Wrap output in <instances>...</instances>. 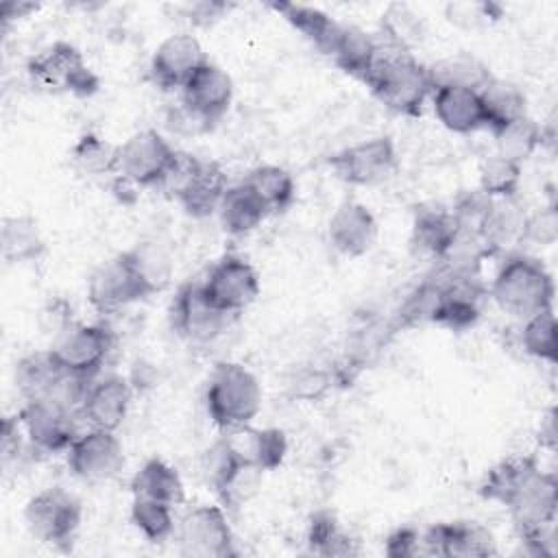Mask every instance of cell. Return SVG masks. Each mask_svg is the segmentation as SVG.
I'll return each mask as SVG.
<instances>
[{
    "mask_svg": "<svg viewBox=\"0 0 558 558\" xmlns=\"http://www.w3.org/2000/svg\"><path fill=\"white\" fill-rule=\"evenodd\" d=\"M39 320H41V329H44L46 333H52V336L57 338V336H61L70 325H74V323H72V307H70L65 301L57 299V301H52L48 307L41 310Z\"/></svg>",
    "mask_w": 558,
    "mask_h": 558,
    "instance_id": "obj_46",
    "label": "cell"
},
{
    "mask_svg": "<svg viewBox=\"0 0 558 558\" xmlns=\"http://www.w3.org/2000/svg\"><path fill=\"white\" fill-rule=\"evenodd\" d=\"M205 61H207V54L194 35L172 33L155 48L150 57L148 74L159 89L181 92L183 85L192 78V74Z\"/></svg>",
    "mask_w": 558,
    "mask_h": 558,
    "instance_id": "obj_16",
    "label": "cell"
},
{
    "mask_svg": "<svg viewBox=\"0 0 558 558\" xmlns=\"http://www.w3.org/2000/svg\"><path fill=\"white\" fill-rule=\"evenodd\" d=\"M227 174L216 161H201L187 177V181L172 196L192 218H207L218 211V205L227 192Z\"/></svg>",
    "mask_w": 558,
    "mask_h": 558,
    "instance_id": "obj_23",
    "label": "cell"
},
{
    "mask_svg": "<svg viewBox=\"0 0 558 558\" xmlns=\"http://www.w3.org/2000/svg\"><path fill=\"white\" fill-rule=\"evenodd\" d=\"M177 541L183 556H235L233 532L222 506H196L187 510L177 525Z\"/></svg>",
    "mask_w": 558,
    "mask_h": 558,
    "instance_id": "obj_10",
    "label": "cell"
},
{
    "mask_svg": "<svg viewBox=\"0 0 558 558\" xmlns=\"http://www.w3.org/2000/svg\"><path fill=\"white\" fill-rule=\"evenodd\" d=\"M133 384L122 375H105L94 379L81 403V418L96 429L116 432L131 408Z\"/></svg>",
    "mask_w": 558,
    "mask_h": 558,
    "instance_id": "obj_21",
    "label": "cell"
},
{
    "mask_svg": "<svg viewBox=\"0 0 558 558\" xmlns=\"http://www.w3.org/2000/svg\"><path fill=\"white\" fill-rule=\"evenodd\" d=\"M386 556L390 558H410L416 554H423V541L421 532L414 527H399L395 530L384 545Z\"/></svg>",
    "mask_w": 558,
    "mask_h": 558,
    "instance_id": "obj_44",
    "label": "cell"
},
{
    "mask_svg": "<svg viewBox=\"0 0 558 558\" xmlns=\"http://www.w3.org/2000/svg\"><path fill=\"white\" fill-rule=\"evenodd\" d=\"M177 153L179 150L155 129L137 131L126 142L118 144L116 174L140 187H159L170 172Z\"/></svg>",
    "mask_w": 558,
    "mask_h": 558,
    "instance_id": "obj_7",
    "label": "cell"
},
{
    "mask_svg": "<svg viewBox=\"0 0 558 558\" xmlns=\"http://www.w3.org/2000/svg\"><path fill=\"white\" fill-rule=\"evenodd\" d=\"M233 81L214 61H205L181 89V105L214 126L231 107Z\"/></svg>",
    "mask_w": 558,
    "mask_h": 558,
    "instance_id": "obj_17",
    "label": "cell"
},
{
    "mask_svg": "<svg viewBox=\"0 0 558 558\" xmlns=\"http://www.w3.org/2000/svg\"><path fill=\"white\" fill-rule=\"evenodd\" d=\"M377 235V218L364 203L353 198L342 201L327 225L329 244L347 257H360L368 253L375 246Z\"/></svg>",
    "mask_w": 558,
    "mask_h": 558,
    "instance_id": "obj_20",
    "label": "cell"
},
{
    "mask_svg": "<svg viewBox=\"0 0 558 558\" xmlns=\"http://www.w3.org/2000/svg\"><path fill=\"white\" fill-rule=\"evenodd\" d=\"M133 497L155 499L168 506H181L185 501V486L177 469L159 458H150L131 480Z\"/></svg>",
    "mask_w": 558,
    "mask_h": 558,
    "instance_id": "obj_27",
    "label": "cell"
},
{
    "mask_svg": "<svg viewBox=\"0 0 558 558\" xmlns=\"http://www.w3.org/2000/svg\"><path fill=\"white\" fill-rule=\"evenodd\" d=\"M15 416L24 429L26 440L44 453L68 451V447L81 434L76 425L81 412L70 410L52 399L26 401Z\"/></svg>",
    "mask_w": 558,
    "mask_h": 558,
    "instance_id": "obj_11",
    "label": "cell"
},
{
    "mask_svg": "<svg viewBox=\"0 0 558 558\" xmlns=\"http://www.w3.org/2000/svg\"><path fill=\"white\" fill-rule=\"evenodd\" d=\"M242 181L257 194V198L266 205L270 214L286 211L294 203V196H296L294 179L281 166H270V163L257 166Z\"/></svg>",
    "mask_w": 558,
    "mask_h": 558,
    "instance_id": "obj_34",
    "label": "cell"
},
{
    "mask_svg": "<svg viewBox=\"0 0 558 558\" xmlns=\"http://www.w3.org/2000/svg\"><path fill=\"white\" fill-rule=\"evenodd\" d=\"M65 371L59 366L54 355L48 351H35L24 355L15 364V386L24 401L46 399Z\"/></svg>",
    "mask_w": 558,
    "mask_h": 558,
    "instance_id": "obj_31",
    "label": "cell"
},
{
    "mask_svg": "<svg viewBox=\"0 0 558 558\" xmlns=\"http://www.w3.org/2000/svg\"><path fill=\"white\" fill-rule=\"evenodd\" d=\"M227 9H229V4H225V2H196L190 7L187 17L198 26H207V24L216 22Z\"/></svg>",
    "mask_w": 558,
    "mask_h": 558,
    "instance_id": "obj_48",
    "label": "cell"
},
{
    "mask_svg": "<svg viewBox=\"0 0 558 558\" xmlns=\"http://www.w3.org/2000/svg\"><path fill=\"white\" fill-rule=\"evenodd\" d=\"M203 294L220 312L233 316L244 312L259 294V275L240 255H222L201 281Z\"/></svg>",
    "mask_w": 558,
    "mask_h": 558,
    "instance_id": "obj_9",
    "label": "cell"
},
{
    "mask_svg": "<svg viewBox=\"0 0 558 558\" xmlns=\"http://www.w3.org/2000/svg\"><path fill=\"white\" fill-rule=\"evenodd\" d=\"M131 523L142 532L146 541L161 543L174 532L172 506L146 497H133Z\"/></svg>",
    "mask_w": 558,
    "mask_h": 558,
    "instance_id": "obj_41",
    "label": "cell"
},
{
    "mask_svg": "<svg viewBox=\"0 0 558 558\" xmlns=\"http://www.w3.org/2000/svg\"><path fill=\"white\" fill-rule=\"evenodd\" d=\"M170 318L174 331L190 342H211L227 329L231 316L207 301L201 281H187L172 299Z\"/></svg>",
    "mask_w": 558,
    "mask_h": 558,
    "instance_id": "obj_15",
    "label": "cell"
},
{
    "mask_svg": "<svg viewBox=\"0 0 558 558\" xmlns=\"http://www.w3.org/2000/svg\"><path fill=\"white\" fill-rule=\"evenodd\" d=\"M458 233L460 225L453 211L440 207H421L412 220L410 246L418 255L442 259L458 240Z\"/></svg>",
    "mask_w": 558,
    "mask_h": 558,
    "instance_id": "obj_24",
    "label": "cell"
},
{
    "mask_svg": "<svg viewBox=\"0 0 558 558\" xmlns=\"http://www.w3.org/2000/svg\"><path fill=\"white\" fill-rule=\"evenodd\" d=\"M113 344L116 336L107 325L74 323L54 338L50 353L65 373L94 379L113 351Z\"/></svg>",
    "mask_w": 558,
    "mask_h": 558,
    "instance_id": "obj_8",
    "label": "cell"
},
{
    "mask_svg": "<svg viewBox=\"0 0 558 558\" xmlns=\"http://www.w3.org/2000/svg\"><path fill=\"white\" fill-rule=\"evenodd\" d=\"M168 126H170L172 131H177V133H192V135L211 129L209 124H205L196 113H192V111H190L185 105H181V102H179L177 109L170 111V116H168Z\"/></svg>",
    "mask_w": 558,
    "mask_h": 558,
    "instance_id": "obj_47",
    "label": "cell"
},
{
    "mask_svg": "<svg viewBox=\"0 0 558 558\" xmlns=\"http://www.w3.org/2000/svg\"><path fill=\"white\" fill-rule=\"evenodd\" d=\"M408 4H390L381 15V28L388 44L410 50L412 41L423 37V22Z\"/></svg>",
    "mask_w": 558,
    "mask_h": 558,
    "instance_id": "obj_42",
    "label": "cell"
},
{
    "mask_svg": "<svg viewBox=\"0 0 558 558\" xmlns=\"http://www.w3.org/2000/svg\"><path fill=\"white\" fill-rule=\"evenodd\" d=\"M70 471L85 482H105L124 466V449L116 432L89 427L68 447Z\"/></svg>",
    "mask_w": 558,
    "mask_h": 558,
    "instance_id": "obj_14",
    "label": "cell"
},
{
    "mask_svg": "<svg viewBox=\"0 0 558 558\" xmlns=\"http://www.w3.org/2000/svg\"><path fill=\"white\" fill-rule=\"evenodd\" d=\"M362 83L386 109L399 116H418L432 96L427 65L416 61L410 50L388 41H379L377 57Z\"/></svg>",
    "mask_w": 558,
    "mask_h": 558,
    "instance_id": "obj_2",
    "label": "cell"
},
{
    "mask_svg": "<svg viewBox=\"0 0 558 558\" xmlns=\"http://www.w3.org/2000/svg\"><path fill=\"white\" fill-rule=\"evenodd\" d=\"M87 299L96 312L113 314L131 303L148 299V292L122 251L116 257L102 262L89 275Z\"/></svg>",
    "mask_w": 558,
    "mask_h": 558,
    "instance_id": "obj_13",
    "label": "cell"
},
{
    "mask_svg": "<svg viewBox=\"0 0 558 558\" xmlns=\"http://www.w3.org/2000/svg\"><path fill=\"white\" fill-rule=\"evenodd\" d=\"M83 519L81 501L61 486H50L39 490L26 501L24 523L28 532L54 547L72 545Z\"/></svg>",
    "mask_w": 558,
    "mask_h": 558,
    "instance_id": "obj_5",
    "label": "cell"
},
{
    "mask_svg": "<svg viewBox=\"0 0 558 558\" xmlns=\"http://www.w3.org/2000/svg\"><path fill=\"white\" fill-rule=\"evenodd\" d=\"M488 294L501 312L512 318L527 320L530 316L554 307L556 286L551 272L538 257L512 253L493 275Z\"/></svg>",
    "mask_w": 558,
    "mask_h": 558,
    "instance_id": "obj_3",
    "label": "cell"
},
{
    "mask_svg": "<svg viewBox=\"0 0 558 558\" xmlns=\"http://www.w3.org/2000/svg\"><path fill=\"white\" fill-rule=\"evenodd\" d=\"M31 78L48 89L74 96H92L100 81L85 63L81 50L68 41H54L28 61Z\"/></svg>",
    "mask_w": 558,
    "mask_h": 558,
    "instance_id": "obj_6",
    "label": "cell"
},
{
    "mask_svg": "<svg viewBox=\"0 0 558 558\" xmlns=\"http://www.w3.org/2000/svg\"><path fill=\"white\" fill-rule=\"evenodd\" d=\"M216 214L220 216V225L229 235H246L257 229L270 211L257 198V194L244 181H240L227 187Z\"/></svg>",
    "mask_w": 558,
    "mask_h": 558,
    "instance_id": "obj_26",
    "label": "cell"
},
{
    "mask_svg": "<svg viewBox=\"0 0 558 558\" xmlns=\"http://www.w3.org/2000/svg\"><path fill=\"white\" fill-rule=\"evenodd\" d=\"M493 137L497 144V155L521 163L532 157L534 150L543 144L545 131L530 116H523L495 131Z\"/></svg>",
    "mask_w": 558,
    "mask_h": 558,
    "instance_id": "obj_36",
    "label": "cell"
},
{
    "mask_svg": "<svg viewBox=\"0 0 558 558\" xmlns=\"http://www.w3.org/2000/svg\"><path fill=\"white\" fill-rule=\"evenodd\" d=\"M220 440L240 464L257 469L262 473L277 469L288 453L286 434L277 427H253L251 423H246L222 429Z\"/></svg>",
    "mask_w": 558,
    "mask_h": 558,
    "instance_id": "obj_19",
    "label": "cell"
},
{
    "mask_svg": "<svg viewBox=\"0 0 558 558\" xmlns=\"http://www.w3.org/2000/svg\"><path fill=\"white\" fill-rule=\"evenodd\" d=\"M327 163L349 185H377L397 170V148L388 135H379L333 153Z\"/></svg>",
    "mask_w": 558,
    "mask_h": 558,
    "instance_id": "obj_12",
    "label": "cell"
},
{
    "mask_svg": "<svg viewBox=\"0 0 558 558\" xmlns=\"http://www.w3.org/2000/svg\"><path fill=\"white\" fill-rule=\"evenodd\" d=\"M521 183V163L490 155L480 166V190L490 198H514Z\"/></svg>",
    "mask_w": 558,
    "mask_h": 558,
    "instance_id": "obj_40",
    "label": "cell"
},
{
    "mask_svg": "<svg viewBox=\"0 0 558 558\" xmlns=\"http://www.w3.org/2000/svg\"><path fill=\"white\" fill-rule=\"evenodd\" d=\"M558 325H556V314L551 310H543L527 320H523L521 329V344L523 351L536 360L556 364L558 362Z\"/></svg>",
    "mask_w": 558,
    "mask_h": 558,
    "instance_id": "obj_39",
    "label": "cell"
},
{
    "mask_svg": "<svg viewBox=\"0 0 558 558\" xmlns=\"http://www.w3.org/2000/svg\"><path fill=\"white\" fill-rule=\"evenodd\" d=\"M480 495L510 512L519 541H543L556 523L558 480L532 456L495 464L480 484Z\"/></svg>",
    "mask_w": 558,
    "mask_h": 558,
    "instance_id": "obj_1",
    "label": "cell"
},
{
    "mask_svg": "<svg viewBox=\"0 0 558 558\" xmlns=\"http://www.w3.org/2000/svg\"><path fill=\"white\" fill-rule=\"evenodd\" d=\"M307 545L314 554L320 556H355L360 554L357 541L338 527V521L331 512H316L307 527Z\"/></svg>",
    "mask_w": 558,
    "mask_h": 558,
    "instance_id": "obj_38",
    "label": "cell"
},
{
    "mask_svg": "<svg viewBox=\"0 0 558 558\" xmlns=\"http://www.w3.org/2000/svg\"><path fill=\"white\" fill-rule=\"evenodd\" d=\"M432 107L438 122L453 133H475L486 129L488 118L477 89L469 87H436L432 92Z\"/></svg>",
    "mask_w": 558,
    "mask_h": 558,
    "instance_id": "obj_22",
    "label": "cell"
},
{
    "mask_svg": "<svg viewBox=\"0 0 558 558\" xmlns=\"http://www.w3.org/2000/svg\"><path fill=\"white\" fill-rule=\"evenodd\" d=\"M46 242L33 216H7L0 227V253L7 264H26L44 255Z\"/></svg>",
    "mask_w": 558,
    "mask_h": 558,
    "instance_id": "obj_28",
    "label": "cell"
},
{
    "mask_svg": "<svg viewBox=\"0 0 558 558\" xmlns=\"http://www.w3.org/2000/svg\"><path fill=\"white\" fill-rule=\"evenodd\" d=\"M427 74H429L432 92L436 87H447V85L469 87L480 92L493 78L488 65L471 52H456L451 57H445L432 63L427 65Z\"/></svg>",
    "mask_w": 558,
    "mask_h": 558,
    "instance_id": "obj_30",
    "label": "cell"
},
{
    "mask_svg": "<svg viewBox=\"0 0 558 558\" xmlns=\"http://www.w3.org/2000/svg\"><path fill=\"white\" fill-rule=\"evenodd\" d=\"M377 48H379V41L371 37L366 31L353 24H344L331 59L342 72L362 81L377 57Z\"/></svg>",
    "mask_w": 558,
    "mask_h": 558,
    "instance_id": "obj_35",
    "label": "cell"
},
{
    "mask_svg": "<svg viewBox=\"0 0 558 558\" xmlns=\"http://www.w3.org/2000/svg\"><path fill=\"white\" fill-rule=\"evenodd\" d=\"M205 405L209 418L220 429L246 425L262 408V386L246 366L220 362L207 379Z\"/></svg>",
    "mask_w": 558,
    "mask_h": 558,
    "instance_id": "obj_4",
    "label": "cell"
},
{
    "mask_svg": "<svg viewBox=\"0 0 558 558\" xmlns=\"http://www.w3.org/2000/svg\"><path fill=\"white\" fill-rule=\"evenodd\" d=\"M126 259L131 262L133 270L137 272L140 281L144 283L148 296L163 292L170 281H172V272H174V264L170 253L166 251L163 244L159 242H137L135 246H131L129 251H124Z\"/></svg>",
    "mask_w": 558,
    "mask_h": 558,
    "instance_id": "obj_32",
    "label": "cell"
},
{
    "mask_svg": "<svg viewBox=\"0 0 558 558\" xmlns=\"http://www.w3.org/2000/svg\"><path fill=\"white\" fill-rule=\"evenodd\" d=\"M116 159H118V146L102 140L96 133L81 135L70 150L72 166L87 177H100L111 172L116 174Z\"/></svg>",
    "mask_w": 558,
    "mask_h": 558,
    "instance_id": "obj_37",
    "label": "cell"
},
{
    "mask_svg": "<svg viewBox=\"0 0 558 558\" xmlns=\"http://www.w3.org/2000/svg\"><path fill=\"white\" fill-rule=\"evenodd\" d=\"M556 235H558L556 209L547 207V209H541L534 216H527L521 242H534V244L547 246V244H551L556 240Z\"/></svg>",
    "mask_w": 558,
    "mask_h": 558,
    "instance_id": "obj_43",
    "label": "cell"
},
{
    "mask_svg": "<svg viewBox=\"0 0 558 558\" xmlns=\"http://www.w3.org/2000/svg\"><path fill=\"white\" fill-rule=\"evenodd\" d=\"M35 9H37V4H33V2H4L0 7V13H2L4 22H7V20H13V17H24V15H28Z\"/></svg>",
    "mask_w": 558,
    "mask_h": 558,
    "instance_id": "obj_49",
    "label": "cell"
},
{
    "mask_svg": "<svg viewBox=\"0 0 558 558\" xmlns=\"http://www.w3.org/2000/svg\"><path fill=\"white\" fill-rule=\"evenodd\" d=\"M490 9L493 4H484V2H458L447 7V17L449 22H456L460 26H477L482 22H488L490 17L495 20Z\"/></svg>",
    "mask_w": 558,
    "mask_h": 558,
    "instance_id": "obj_45",
    "label": "cell"
},
{
    "mask_svg": "<svg viewBox=\"0 0 558 558\" xmlns=\"http://www.w3.org/2000/svg\"><path fill=\"white\" fill-rule=\"evenodd\" d=\"M527 214L514 198H493V205L480 229V238L486 244L488 253L506 248L514 242H521Z\"/></svg>",
    "mask_w": 558,
    "mask_h": 558,
    "instance_id": "obj_29",
    "label": "cell"
},
{
    "mask_svg": "<svg viewBox=\"0 0 558 558\" xmlns=\"http://www.w3.org/2000/svg\"><path fill=\"white\" fill-rule=\"evenodd\" d=\"M272 11H277L292 28H296L312 46H316L323 54L331 57L338 39L342 35V22L333 20L329 13L299 2H272Z\"/></svg>",
    "mask_w": 558,
    "mask_h": 558,
    "instance_id": "obj_25",
    "label": "cell"
},
{
    "mask_svg": "<svg viewBox=\"0 0 558 558\" xmlns=\"http://www.w3.org/2000/svg\"><path fill=\"white\" fill-rule=\"evenodd\" d=\"M486 118H488V131L495 133L501 126L527 116V100L525 94L510 81L493 76L482 89H480Z\"/></svg>",
    "mask_w": 558,
    "mask_h": 558,
    "instance_id": "obj_33",
    "label": "cell"
},
{
    "mask_svg": "<svg viewBox=\"0 0 558 558\" xmlns=\"http://www.w3.org/2000/svg\"><path fill=\"white\" fill-rule=\"evenodd\" d=\"M423 554L445 558H486L497 554L495 536L475 521L436 523L421 534Z\"/></svg>",
    "mask_w": 558,
    "mask_h": 558,
    "instance_id": "obj_18",
    "label": "cell"
}]
</instances>
